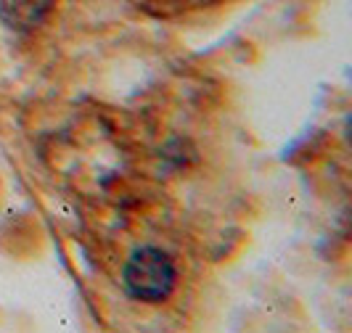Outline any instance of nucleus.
I'll list each match as a JSON object with an SVG mask.
<instances>
[{
  "instance_id": "f03ea898",
  "label": "nucleus",
  "mask_w": 352,
  "mask_h": 333,
  "mask_svg": "<svg viewBox=\"0 0 352 333\" xmlns=\"http://www.w3.org/2000/svg\"><path fill=\"white\" fill-rule=\"evenodd\" d=\"M53 8V0H0V24L11 32L37 30Z\"/></svg>"
},
{
  "instance_id": "f257e3e1",
  "label": "nucleus",
  "mask_w": 352,
  "mask_h": 333,
  "mask_svg": "<svg viewBox=\"0 0 352 333\" xmlns=\"http://www.w3.org/2000/svg\"><path fill=\"white\" fill-rule=\"evenodd\" d=\"M177 281L175 262L157 246H138L122 270V286L135 301H164Z\"/></svg>"
}]
</instances>
